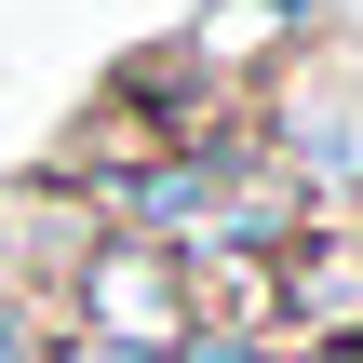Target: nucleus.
I'll list each match as a JSON object with an SVG mask.
<instances>
[{"label":"nucleus","instance_id":"obj_1","mask_svg":"<svg viewBox=\"0 0 363 363\" xmlns=\"http://www.w3.org/2000/svg\"><path fill=\"white\" fill-rule=\"evenodd\" d=\"M81 363H162V350H81Z\"/></svg>","mask_w":363,"mask_h":363},{"label":"nucleus","instance_id":"obj_2","mask_svg":"<svg viewBox=\"0 0 363 363\" xmlns=\"http://www.w3.org/2000/svg\"><path fill=\"white\" fill-rule=\"evenodd\" d=\"M0 363H13V323H0Z\"/></svg>","mask_w":363,"mask_h":363}]
</instances>
